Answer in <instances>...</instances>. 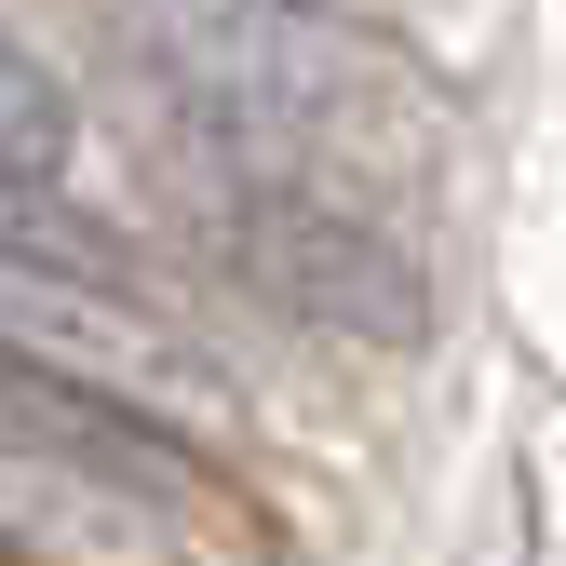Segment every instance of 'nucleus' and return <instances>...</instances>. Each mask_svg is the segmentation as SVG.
<instances>
[{
	"label": "nucleus",
	"mask_w": 566,
	"mask_h": 566,
	"mask_svg": "<svg viewBox=\"0 0 566 566\" xmlns=\"http://www.w3.org/2000/svg\"><path fill=\"white\" fill-rule=\"evenodd\" d=\"M202 256H217L256 311L311 324V337H365V350H418L432 337L418 256L311 163H217L202 149Z\"/></svg>",
	"instance_id": "obj_2"
},
{
	"label": "nucleus",
	"mask_w": 566,
	"mask_h": 566,
	"mask_svg": "<svg viewBox=\"0 0 566 566\" xmlns=\"http://www.w3.org/2000/svg\"><path fill=\"white\" fill-rule=\"evenodd\" d=\"M67 176H82V95H67V67L41 41L0 28V189L54 202Z\"/></svg>",
	"instance_id": "obj_3"
},
{
	"label": "nucleus",
	"mask_w": 566,
	"mask_h": 566,
	"mask_svg": "<svg viewBox=\"0 0 566 566\" xmlns=\"http://www.w3.org/2000/svg\"><path fill=\"white\" fill-rule=\"evenodd\" d=\"M0 337L41 350V365H67V378H95V391H122V405H149L189 446L230 418V365L149 297V270H135L108 230L67 217V189L54 202L0 189Z\"/></svg>",
	"instance_id": "obj_1"
}]
</instances>
